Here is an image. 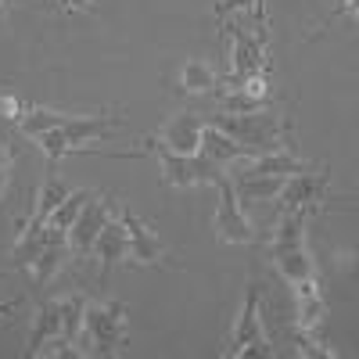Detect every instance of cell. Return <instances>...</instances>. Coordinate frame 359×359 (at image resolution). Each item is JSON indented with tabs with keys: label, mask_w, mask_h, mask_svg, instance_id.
<instances>
[{
	"label": "cell",
	"mask_w": 359,
	"mask_h": 359,
	"mask_svg": "<svg viewBox=\"0 0 359 359\" xmlns=\"http://www.w3.org/2000/svg\"><path fill=\"white\" fill-rule=\"evenodd\" d=\"M208 126H216L223 130L226 137H233L237 144H245L248 151L259 158V155H269V151H284V144H287V123L277 115V111H245V115H212V118H205Z\"/></svg>",
	"instance_id": "1"
},
{
	"label": "cell",
	"mask_w": 359,
	"mask_h": 359,
	"mask_svg": "<svg viewBox=\"0 0 359 359\" xmlns=\"http://www.w3.org/2000/svg\"><path fill=\"white\" fill-rule=\"evenodd\" d=\"M118 126L115 115H65L62 126H54L47 133H40V147L43 155L50 158V165H57L69 151H76V147H86V144H97L104 137H111Z\"/></svg>",
	"instance_id": "2"
},
{
	"label": "cell",
	"mask_w": 359,
	"mask_h": 359,
	"mask_svg": "<svg viewBox=\"0 0 359 359\" xmlns=\"http://www.w3.org/2000/svg\"><path fill=\"white\" fill-rule=\"evenodd\" d=\"M126 348V302L86 306L83 316V352L94 355H118Z\"/></svg>",
	"instance_id": "3"
},
{
	"label": "cell",
	"mask_w": 359,
	"mask_h": 359,
	"mask_svg": "<svg viewBox=\"0 0 359 359\" xmlns=\"http://www.w3.org/2000/svg\"><path fill=\"white\" fill-rule=\"evenodd\" d=\"M147 151L158 155L162 184L165 187H176V191H191V187H201V184H216V180L226 176V165L205 158V155H172V151H162V147H147Z\"/></svg>",
	"instance_id": "4"
},
{
	"label": "cell",
	"mask_w": 359,
	"mask_h": 359,
	"mask_svg": "<svg viewBox=\"0 0 359 359\" xmlns=\"http://www.w3.org/2000/svg\"><path fill=\"white\" fill-rule=\"evenodd\" d=\"M212 187L219 191V208H216V237H219V245H259L255 226L241 212V198H237V191H233V180L223 176V180H216Z\"/></svg>",
	"instance_id": "5"
},
{
	"label": "cell",
	"mask_w": 359,
	"mask_h": 359,
	"mask_svg": "<svg viewBox=\"0 0 359 359\" xmlns=\"http://www.w3.org/2000/svg\"><path fill=\"white\" fill-rule=\"evenodd\" d=\"M230 359H245V355H273L266 334H262V320H259V284H248L245 291V306H241V316H237V327H233V338H230V348H226Z\"/></svg>",
	"instance_id": "6"
},
{
	"label": "cell",
	"mask_w": 359,
	"mask_h": 359,
	"mask_svg": "<svg viewBox=\"0 0 359 359\" xmlns=\"http://www.w3.org/2000/svg\"><path fill=\"white\" fill-rule=\"evenodd\" d=\"M201 130H205V118H198L194 111H180L162 126V133L147 137V147H162V151H172V155H198Z\"/></svg>",
	"instance_id": "7"
},
{
	"label": "cell",
	"mask_w": 359,
	"mask_h": 359,
	"mask_svg": "<svg viewBox=\"0 0 359 359\" xmlns=\"http://www.w3.org/2000/svg\"><path fill=\"white\" fill-rule=\"evenodd\" d=\"M223 29L233 40V76H230V83H245V79L262 76L266 72V36L262 33L252 36V33H245V29L233 25V22H226Z\"/></svg>",
	"instance_id": "8"
},
{
	"label": "cell",
	"mask_w": 359,
	"mask_h": 359,
	"mask_svg": "<svg viewBox=\"0 0 359 359\" xmlns=\"http://www.w3.org/2000/svg\"><path fill=\"white\" fill-rule=\"evenodd\" d=\"M323 194H327V172L323 169L316 172V165H313L306 172L287 176L280 194H277V201H280V212H298V208L316 212V205L323 201Z\"/></svg>",
	"instance_id": "9"
},
{
	"label": "cell",
	"mask_w": 359,
	"mask_h": 359,
	"mask_svg": "<svg viewBox=\"0 0 359 359\" xmlns=\"http://www.w3.org/2000/svg\"><path fill=\"white\" fill-rule=\"evenodd\" d=\"M111 219V208H108V198H90L86 205H83V212L76 216V223L69 226V248H72V255H79V259H86L90 252H94V241H97V233H101V226Z\"/></svg>",
	"instance_id": "10"
},
{
	"label": "cell",
	"mask_w": 359,
	"mask_h": 359,
	"mask_svg": "<svg viewBox=\"0 0 359 359\" xmlns=\"http://www.w3.org/2000/svg\"><path fill=\"white\" fill-rule=\"evenodd\" d=\"M97 259L101 266V284H108V273L130 255V237H126V226L123 219H108L97 233V241H94V252H90Z\"/></svg>",
	"instance_id": "11"
},
{
	"label": "cell",
	"mask_w": 359,
	"mask_h": 359,
	"mask_svg": "<svg viewBox=\"0 0 359 359\" xmlns=\"http://www.w3.org/2000/svg\"><path fill=\"white\" fill-rule=\"evenodd\" d=\"M118 219H123V226H126V237H130V255L137 259V262H158L162 255H165V245L158 241V233L147 226L130 205H123V212H118Z\"/></svg>",
	"instance_id": "12"
},
{
	"label": "cell",
	"mask_w": 359,
	"mask_h": 359,
	"mask_svg": "<svg viewBox=\"0 0 359 359\" xmlns=\"http://www.w3.org/2000/svg\"><path fill=\"white\" fill-rule=\"evenodd\" d=\"M54 338H62V302H43L36 309V323H33V334H29L25 345V359H36Z\"/></svg>",
	"instance_id": "13"
},
{
	"label": "cell",
	"mask_w": 359,
	"mask_h": 359,
	"mask_svg": "<svg viewBox=\"0 0 359 359\" xmlns=\"http://www.w3.org/2000/svg\"><path fill=\"white\" fill-rule=\"evenodd\" d=\"M72 255V248H69V233L65 230H50L47 226V245H43V252H40V259L33 262V277H36V287H47L50 284V277L62 269V262Z\"/></svg>",
	"instance_id": "14"
},
{
	"label": "cell",
	"mask_w": 359,
	"mask_h": 359,
	"mask_svg": "<svg viewBox=\"0 0 359 359\" xmlns=\"http://www.w3.org/2000/svg\"><path fill=\"white\" fill-rule=\"evenodd\" d=\"M198 155H205V158H212V162H219V165H226L230 169V162H248V158H255L245 144H237L233 137H226L223 130H216V126H208L205 123V130H201V151Z\"/></svg>",
	"instance_id": "15"
},
{
	"label": "cell",
	"mask_w": 359,
	"mask_h": 359,
	"mask_svg": "<svg viewBox=\"0 0 359 359\" xmlns=\"http://www.w3.org/2000/svg\"><path fill=\"white\" fill-rule=\"evenodd\" d=\"M43 245H47V223H36V219L22 223V226H18V241H15V252H11V259H15V269H33V262L40 259Z\"/></svg>",
	"instance_id": "16"
},
{
	"label": "cell",
	"mask_w": 359,
	"mask_h": 359,
	"mask_svg": "<svg viewBox=\"0 0 359 359\" xmlns=\"http://www.w3.org/2000/svg\"><path fill=\"white\" fill-rule=\"evenodd\" d=\"M269 259H273V266L280 269V277H284L287 284H294V287L316 280V266H313L306 245H302V248H291V252H277V255H269Z\"/></svg>",
	"instance_id": "17"
},
{
	"label": "cell",
	"mask_w": 359,
	"mask_h": 359,
	"mask_svg": "<svg viewBox=\"0 0 359 359\" xmlns=\"http://www.w3.org/2000/svg\"><path fill=\"white\" fill-rule=\"evenodd\" d=\"M298 291V331H309L316 334V327L323 320V298H320V280L313 284H302V287H294Z\"/></svg>",
	"instance_id": "18"
},
{
	"label": "cell",
	"mask_w": 359,
	"mask_h": 359,
	"mask_svg": "<svg viewBox=\"0 0 359 359\" xmlns=\"http://www.w3.org/2000/svg\"><path fill=\"white\" fill-rule=\"evenodd\" d=\"M180 86H184V94H212L216 90V69L208 62L191 57V62H184V69H180Z\"/></svg>",
	"instance_id": "19"
},
{
	"label": "cell",
	"mask_w": 359,
	"mask_h": 359,
	"mask_svg": "<svg viewBox=\"0 0 359 359\" xmlns=\"http://www.w3.org/2000/svg\"><path fill=\"white\" fill-rule=\"evenodd\" d=\"M65 194H69L65 180L57 176V172H50V176L43 180L40 194H36V208H33V219H36V223H47V219L54 216V208H57V205L65 201Z\"/></svg>",
	"instance_id": "20"
},
{
	"label": "cell",
	"mask_w": 359,
	"mask_h": 359,
	"mask_svg": "<svg viewBox=\"0 0 359 359\" xmlns=\"http://www.w3.org/2000/svg\"><path fill=\"white\" fill-rule=\"evenodd\" d=\"M83 316H86V298L69 294L62 298V338L83 348Z\"/></svg>",
	"instance_id": "21"
},
{
	"label": "cell",
	"mask_w": 359,
	"mask_h": 359,
	"mask_svg": "<svg viewBox=\"0 0 359 359\" xmlns=\"http://www.w3.org/2000/svg\"><path fill=\"white\" fill-rule=\"evenodd\" d=\"M90 198H94L90 191H69V194H65V201L57 205V208H54V216L47 219V226H50V230H65V233H69V226L76 223V216L83 212V205H86Z\"/></svg>",
	"instance_id": "22"
},
{
	"label": "cell",
	"mask_w": 359,
	"mask_h": 359,
	"mask_svg": "<svg viewBox=\"0 0 359 359\" xmlns=\"http://www.w3.org/2000/svg\"><path fill=\"white\" fill-rule=\"evenodd\" d=\"M62 111H50V108H29L22 118H18V126H22V133H29V137H40V133H47V130H54V126H62Z\"/></svg>",
	"instance_id": "23"
},
{
	"label": "cell",
	"mask_w": 359,
	"mask_h": 359,
	"mask_svg": "<svg viewBox=\"0 0 359 359\" xmlns=\"http://www.w3.org/2000/svg\"><path fill=\"white\" fill-rule=\"evenodd\" d=\"M233 11H252L259 22H266V0H216V18H226Z\"/></svg>",
	"instance_id": "24"
},
{
	"label": "cell",
	"mask_w": 359,
	"mask_h": 359,
	"mask_svg": "<svg viewBox=\"0 0 359 359\" xmlns=\"http://www.w3.org/2000/svg\"><path fill=\"white\" fill-rule=\"evenodd\" d=\"M294 345H298V352H302V355H316V359H334V352H331V348L316 345V338H313L309 331H298V327H294Z\"/></svg>",
	"instance_id": "25"
},
{
	"label": "cell",
	"mask_w": 359,
	"mask_h": 359,
	"mask_svg": "<svg viewBox=\"0 0 359 359\" xmlns=\"http://www.w3.org/2000/svg\"><path fill=\"white\" fill-rule=\"evenodd\" d=\"M25 111H29L25 97H18V94H0V118H22Z\"/></svg>",
	"instance_id": "26"
},
{
	"label": "cell",
	"mask_w": 359,
	"mask_h": 359,
	"mask_svg": "<svg viewBox=\"0 0 359 359\" xmlns=\"http://www.w3.org/2000/svg\"><path fill=\"white\" fill-rule=\"evenodd\" d=\"M11 165H15V151H11V144H8V140H0V191H4V184H8Z\"/></svg>",
	"instance_id": "27"
},
{
	"label": "cell",
	"mask_w": 359,
	"mask_h": 359,
	"mask_svg": "<svg viewBox=\"0 0 359 359\" xmlns=\"http://www.w3.org/2000/svg\"><path fill=\"white\" fill-rule=\"evenodd\" d=\"M90 4V0H69V4H65V15H76V11H83Z\"/></svg>",
	"instance_id": "28"
},
{
	"label": "cell",
	"mask_w": 359,
	"mask_h": 359,
	"mask_svg": "<svg viewBox=\"0 0 359 359\" xmlns=\"http://www.w3.org/2000/svg\"><path fill=\"white\" fill-rule=\"evenodd\" d=\"M18 309V302H0V320H4V316H11Z\"/></svg>",
	"instance_id": "29"
},
{
	"label": "cell",
	"mask_w": 359,
	"mask_h": 359,
	"mask_svg": "<svg viewBox=\"0 0 359 359\" xmlns=\"http://www.w3.org/2000/svg\"><path fill=\"white\" fill-rule=\"evenodd\" d=\"M334 4H338V11H348V15L355 11V0H334Z\"/></svg>",
	"instance_id": "30"
},
{
	"label": "cell",
	"mask_w": 359,
	"mask_h": 359,
	"mask_svg": "<svg viewBox=\"0 0 359 359\" xmlns=\"http://www.w3.org/2000/svg\"><path fill=\"white\" fill-rule=\"evenodd\" d=\"M4 15H8V0H0V25H4Z\"/></svg>",
	"instance_id": "31"
},
{
	"label": "cell",
	"mask_w": 359,
	"mask_h": 359,
	"mask_svg": "<svg viewBox=\"0 0 359 359\" xmlns=\"http://www.w3.org/2000/svg\"><path fill=\"white\" fill-rule=\"evenodd\" d=\"M65 4H69V0H57V8H62V11H65Z\"/></svg>",
	"instance_id": "32"
}]
</instances>
